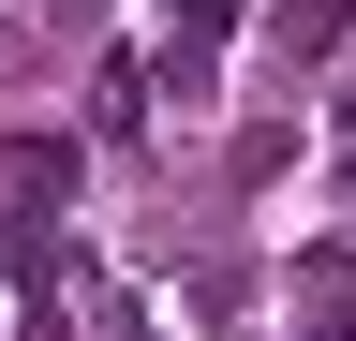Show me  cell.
<instances>
[{"mask_svg":"<svg viewBox=\"0 0 356 341\" xmlns=\"http://www.w3.org/2000/svg\"><path fill=\"white\" fill-rule=\"evenodd\" d=\"M267 45L282 60H341L356 45V0H267Z\"/></svg>","mask_w":356,"mask_h":341,"instance_id":"obj_1","label":"cell"},{"mask_svg":"<svg viewBox=\"0 0 356 341\" xmlns=\"http://www.w3.org/2000/svg\"><path fill=\"white\" fill-rule=\"evenodd\" d=\"M0 193H44V208H74V134H0Z\"/></svg>","mask_w":356,"mask_h":341,"instance_id":"obj_2","label":"cell"},{"mask_svg":"<svg viewBox=\"0 0 356 341\" xmlns=\"http://www.w3.org/2000/svg\"><path fill=\"white\" fill-rule=\"evenodd\" d=\"M238 30V0H163V45H222Z\"/></svg>","mask_w":356,"mask_h":341,"instance_id":"obj_3","label":"cell"},{"mask_svg":"<svg viewBox=\"0 0 356 341\" xmlns=\"http://www.w3.org/2000/svg\"><path fill=\"white\" fill-rule=\"evenodd\" d=\"M341 282H356V223H341V238H312V297H341Z\"/></svg>","mask_w":356,"mask_h":341,"instance_id":"obj_4","label":"cell"},{"mask_svg":"<svg viewBox=\"0 0 356 341\" xmlns=\"http://www.w3.org/2000/svg\"><path fill=\"white\" fill-rule=\"evenodd\" d=\"M89 15H104V0H60V30H89Z\"/></svg>","mask_w":356,"mask_h":341,"instance_id":"obj_5","label":"cell"}]
</instances>
